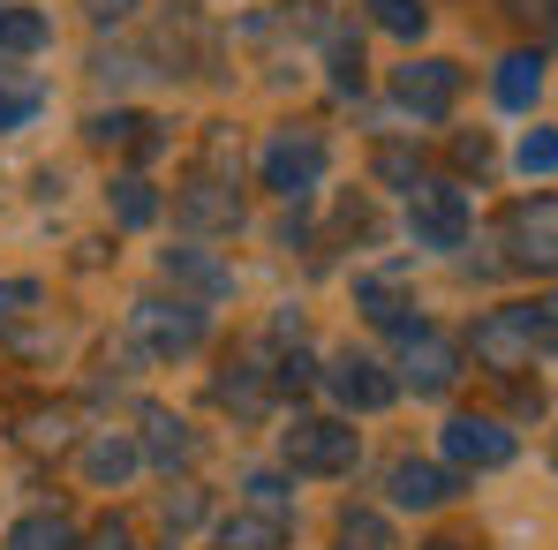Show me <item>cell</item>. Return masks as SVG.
Wrapping results in <instances>:
<instances>
[{"instance_id":"cell-1","label":"cell","mask_w":558,"mask_h":550,"mask_svg":"<svg viewBox=\"0 0 558 550\" xmlns=\"http://www.w3.org/2000/svg\"><path fill=\"white\" fill-rule=\"evenodd\" d=\"M551 340H558V302H513V309H490L468 347H475L483 369L513 377L521 363H536V347H551Z\"/></svg>"},{"instance_id":"cell-2","label":"cell","mask_w":558,"mask_h":550,"mask_svg":"<svg viewBox=\"0 0 558 550\" xmlns=\"http://www.w3.org/2000/svg\"><path fill=\"white\" fill-rule=\"evenodd\" d=\"M498 242H506V265H521V272H558V196H521V204L498 219Z\"/></svg>"},{"instance_id":"cell-3","label":"cell","mask_w":558,"mask_h":550,"mask_svg":"<svg viewBox=\"0 0 558 550\" xmlns=\"http://www.w3.org/2000/svg\"><path fill=\"white\" fill-rule=\"evenodd\" d=\"M257 174H265V188L272 196H310V188L325 182V136L317 129H279L272 144H265V159H257Z\"/></svg>"},{"instance_id":"cell-4","label":"cell","mask_w":558,"mask_h":550,"mask_svg":"<svg viewBox=\"0 0 558 550\" xmlns=\"http://www.w3.org/2000/svg\"><path fill=\"white\" fill-rule=\"evenodd\" d=\"M279 453L294 475H348L355 467V430L348 423H325V415H302L287 438H279Z\"/></svg>"},{"instance_id":"cell-5","label":"cell","mask_w":558,"mask_h":550,"mask_svg":"<svg viewBox=\"0 0 558 550\" xmlns=\"http://www.w3.org/2000/svg\"><path fill=\"white\" fill-rule=\"evenodd\" d=\"M408 227H415V242L423 249H461L468 242V196L453 182H423L408 188Z\"/></svg>"},{"instance_id":"cell-6","label":"cell","mask_w":558,"mask_h":550,"mask_svg":"<svg viewBox=\"0 0 558 550\" xmlns=\"http://www.w3.org/2000/svg\"><path fill=\"white\" fill-rule=\"evenodd\" d=\"M129 332H136L151 355H189V347L204 340V309L182 302V294H174V302H159V294H151V302H136V309H129Z\"/></svg>"},{"instance_id":"cell-7","label":"cell","mask_w":558,"mask_h":550,"mask_svg":"<svg viewBox=\"0 0 558 550\" xmlns=\"http://www.w3.org/2000/svg\"><path fill=\"white\" fill-rule=\"evenodd\" d=\"M174 219L196 227V234H227V227H242V196H234L227 174H189L174 188Z\"/></svg>"},{"instance_id":"cell-8","label":"cell","mask_w":558,"mask_h":550,"mask_svg":"<svg viewBox=\"0 0 558 550\" xmlns=\"http://www.w3.org/2000/svg\"><path fill=\"white\" fill-rule=\"evenodd\" d=\"M392 98L423 121H446V106L461 98V69L453 61H408V69H392Z\"/></svg>"},{"instance_id":"cell-9","label":"cell","mask_w":558,"mask_h":550,"mask_svg":"<svg viewBox=\"0 0 558 550\" xmlns=\"http://www.w3.org/2000/svg\"><path fill=\"white\" fill-rule=\"evenodd\" d=\"M446 460L453 467H506L513 460V430L498 415H453L446 423Z\"/></svg>"},{"instance_id":"cell-10","label":"cell","mask_w":558,"mask_h":550,"mask_svg":"<svg viewBox=\"0 0 558 550\" xmlns=\"http://www.w3.org/2000/svg\"><path fill=\"white\" fill-rule=\"evenodd\" d=\"M325 384H332V400H340V407H355V415H377V407H392V392H400V384L385 377V363L355 355V347H348L340 363L325 369Z\"/></svg>"},{"instance_id":"cell-11","label":"cell","mask_w":558,"mask_h":550,"mask_svg":"<svg viewBox=\"0 0 558 550\" xmlns=\"http://www.w3.org/2000/svg\"><path fill=\"white\" fill-rule=\"evenodd\" d=\"M453 490H461V475L438 467V460H392V475H385V498L408 505V513H438Z\"/></svg>"},{"instance_id":"cell-12","label":"cell","mask_w":558,"mask_h":550,"mask_svg":"<svg viewBox=\"0 0 558 550\" xmlns=\"http://www.w3.org/2000/svg\"><path fill=\"white\" fill-rule=\"evenodd\" d=\"M408 384L423 392V400H438V392H453V377H461V347L446 340V332H430V325H415L408 332Z\"/></svg>"},{"instance_id":"cell-13","label":"cell","mask_w":558,"mask_h":550,"mask_svg":"<svg viewBox=\"0 0 558 550\" xmlns=\"http://www.w3.org/2000/svg\"><path fill=\"white\" fill-rule=\"evenodd\" d=\"M159 272L174 279V286H189V294H204V302L234 286V272H227L219 257H204V249H167V257H159Z\"/></svg>"},{"instance_id":"cell-14","label":"cell","mask_w":558,"mask_h":550,"mask_svg":"<svg viewBox=\"0 0 558 550\" xmlns=\"http://www.w3.org/2000/svg\"><path fill=\"white\" fill-rule=\"evenodd\" d=\"M144 453L159 460V467H189V460H196V438H189L182 415H167V407H144Z\"/></svg>"},{"instance_id":"cell-15","label":"cell","mask_w":558,"mask_h":550,"mask_svg":"<svg viewBox=\"0 0 558 550\" xmlns=\"http://www.w3.org/2000/svg\"><path fill=\"white\" fill-rule=\"evenodd\" d=\"M84 475H92L98 490H106V482H129V475H136V438H121V430H98L92 445H84Z\"/></svg>"},{"instance_id":"cell-16","label":"cell","mask_w":558,"mask_h":550,"mask_svg":"<svg viewBox=\"0 0 558 550\" xmlns=\"http://www.w3.org/2000/svg\"><path fill=\"white\" fill-rule=\"evenodd\" d=\"M219 550H287V513H234L227 528H219Z\"/></svg>"},{"instance_id":"cell-17","label":"cell","mask_w":558,"mask_h":550,"mask_svg":"<svg viewBox=\"0 0 558 550\" xmlns=\"http://www.w3.org/2000/svg\"><path fill=\"white\" fill-rule=\"evenodd\" d=\"M355 302H363V317H371V325H385V332H400V340L415 332V317H408V294H400L392 279H355Z\"/></svg>"},{"instance_id":"cell-18","label":"cell","mask_w":558,"mask_h":550,"mask_svg":"<svg viewBox=\"0 0 558 550\" xmlns=\"http://www.w3.org/2000/svg\"><path fill=\"white\" fill-rule=\"evenodd\" d=\"M544 91V61L536 53H513V61H498V106H513V113H529Z\"/></svg>"},{"instance_id":"cell-19","label":"cell","mask_w":558,"mask_h":550,"mask_svg":"<svg viewBox=\"0 0 558 550\" xmlns=\"http://www.w3.org/2000/svg\"><path fill=\"white\" fill-rule=\"evenodd\" d=\"M69 543H76V528L61 513H31V521L8 528V550H69Z\"/></svg>"},{"instance_id":"cell-20","label":"cell","mask_w":558,"mask_h":550,"mask_svg":"<svg viewBox=\"0 0 558 550\" xmlns=\"http://www.w3.org/2000/svg\"><path fill=\"white\" fill-rule=\"evenodd\" d=\"M53 30H46V15L38 8H0V53H38Z\"/></svg>"},{"instance_id":"cell-21","label":"cell","mask_w":558,"mask_h":550,"mask_svg":"<svg viewBox=\"0 0 558 550\" xmlns=\"http://www.w3.org/2000/svg\"><path fill=\"white\" fill-rule=\"evenodd\" d=\"M113 219H121V227H151V219H159V196H151V182H144V174L113 182Z\"/></svg>"},{"instance_id":"cell-22","label":"cell","mask_w":558,"mask_h":550,"mask_svg":"<svg viewBox=\"0 0 558 550\" xmlns=\"http://www.w3.org/2000/svg\"><path fill=\"white\" fill-rule=\"evenodd\" d=\"M371 23H377V30H392V38H423L430 8H423V0H371Z\"/></svg>"},{"instance_id":"cell-23","label":"cell","mask_w":558,"mask_h":550,"mask_svg":"<svg viewBox=\"0 0 558 550\" xmlns=\"http://www.w3.org/2000/svg\"><path fill=\"white\" fill-rule=\"evenodd\" d=\"M340 550H392V528L377 513H363V505H348L340 513Z\"/></svg>"},{"instance_id":"cell-24","label":"cell","mask_w":558,"mask_h":550,"mask_svg":"<svg viewBox=\"0 0 558 550\" xmlns=\"http://www.w3.org/2000/svg\"><path fill=\"white\" fill-rule=\"evenodd\" d=\"M31 113H38V84H23V76H8V69H0V136H8V129H23Z\"/></svg>"},{"instance_id":"cell-25","label":"cell","mask_w":558,"mask_h":550,"mask_svg":"<svg viewBox=\"0 0 558 550\" xmlns=\"http://www.w3.org/2000/svg\"><path fill=\"white\" fill-rule=\"evenodd\" d=\"M219 400H227V407H242V415H257V407H265V384L250 377V363H227V377H219Z\"/></svg>"},{"instance_id":"cell-26","label":"cell","mask_w":558,"mask_h":550,"mask_svg":"<svg viewBox=\"0 0 558 550\" xmlns=\"http://www.w3.org/2000/svg\"><path fill=\"white\" fill-rule=\"evenodd\" d=\"M521 174H558V129H529L521 136Z\"/></svg>"},{"instance_id":"cell-27","label":"cell","mask_w":558,"mask_h":550,"mask_svg":"<svg viewBox=\"0 0 558 550\" xmlns=\"http://www.w3.org/2000/svg\"><path fill=\"white\" fill-rule=\"evenodd\" d=\"M332 84L340 91H363V46L348 30H332Z\"/></svg>"},{"instance_id":"cell-28","label":"cell","mask_w":558,"mask_h":550,"mask_svg":"<svg viewBox=\"0 0 558 550\" xmlns=\"http://www.w3.org/2000/svg\"><path fill=\"white\" fill-rule=\"evenodd\" d=\"M377 182L415 188V182H423V159H415V151H400V144H385V151H377Z\"/></svg>"},{"instance_id":"cell-29","label":"cell","mask_w":558,"mask_h":550,"mask_svg":"<svg viewBox=\"0 0 558 550\" xmlns=\"http://www.w3.org/2000/svg\"><path fill=\"white\" fill-rule=\"evenodd\" d=\"M144 113H92V144H136Z\"/></svg>"},{"instance_id":"cell-30","label":"cell","mask_w":558,"mask_h":550,"mask_svg":"<svg viewBox=\"0 0 558 550\" xmlns=\"http://www.w3.org/2000/svg\"><path fill=\"white\" fill-rule=\"evenodd\" d=\"M317 384V363L294 347V355H279V369H272V392H310Z\"/></svg>"},{"instance_id":"cell-31","label":"cell","mask_w":558,"mask_h":550,"mask_svg":"<svg viewBox=\"0 0 558 550\" xmlns=\"http://www.w3.org/2000/svg\"><path fill=\"white\" fill-rule=\"evenodd\" d=\"M242 490H250V505H257V513H287V482H279V475H250Z\"/></svg>"},{"instance_id":"cell-32","label":"cell","mask_w":558,"mask_h":550,"mask_svg":"<svg viewBox=\"0 0 558 550\" xmlns=\"http://www.w3.org/2000/svg\"><path fill=\"white\" fill-rule=\"evenodd\" d=\"M23 438H31V445H61V438H69V415H61V407H53V415H46V407H38V415H31V430H23Z\"/></svg>"},{"instance_id":"cell-33","label":"cell","mask_w":558,"mask_h":550,"mask_svg":"<svg viewBox=\"0 0 558 550\" xmlns=\"http://www.w3.org/2000/svg\"><path fill=\"white\" fill-rule=\"evenodd\" d=\"M453 159H461V167H475V174H490V136H483V129H475V136H461V144H453Z\"/></svg>"},{"instance_id":"cell-34","label":"cell","mask_w":558,"mask_h":550,"mask_svg":"<svg viewBox=\"0 0 558 550\" xmlns=\"http://www.w3.org/2000/svg\"><path fill=\"white\" fill-rule=\"evenodd\" d=\"M84 15H92V23H129L136 0H84Z\"/></svg>"},{"instance_id":"cell-35","label":"cell","mask_w":558,"mask_h":550,"mask_svg":"<svg viewBox=\"0 0 558 550\" xmlns=\"http://www.w3.org/2000/svg\"><path fill=\"white\" fill-rule=\"evenodd\" d=\"M23 302H38V286H31V279H8V286H0V317H15Z\"/></svg>"},{"instance_id":"cell-36","label":"cell","mask_w":558,"mask_h":550,"mask_svg":"<svg viewBox=\"0 0 558 550\" xmlns=\"http://www.w3.org/2000/svg\"><path fill=\"white\" fill-rule=\"evenodd\" d=\"M98 550H129V536H121V528H106V536H98Z\"/></svg>"},{"instance_id":"cell-37","label":"cell","mask_w":558,"mask_h":550,"mask_svg":"<svg viewBox=\"0 0 558 550\" xmlns=\"http://www.w3.org/2000/svg\"><path fill=\"white\" fill-rule=\"evenodd\" d=\"M536 8H544V30L558 38V0H536Z\"/></svg>"},{"instance_id":"cell-38","label":"cell","mask_w":558,"mask_h":550,"mask_svg":"<svg viewBox=\"0 0 558 550\" xmlns=\"http://www.w3.org/2000/svg\"><path fill=\"white\" fill-rule=\"evenodd\" d=\"M423 550H475V543H453V536H438V543H423Z\"/></svg>"}]
</instances>
